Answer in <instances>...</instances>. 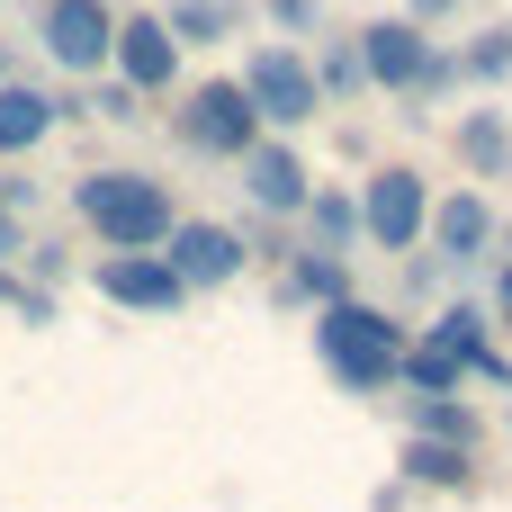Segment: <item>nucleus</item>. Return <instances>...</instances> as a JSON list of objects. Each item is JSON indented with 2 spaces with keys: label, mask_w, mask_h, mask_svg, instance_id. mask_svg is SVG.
<instances>
[{
  "label": "nucleus",
  "mask_w": 512,
  "mask_h": 512,
  "mask_svg": "<svg viewBox=\"0 0 512 512\" xmlns=\"http://www.w3.org/2000/svg\"><path fill=\"white\" fill-rule=\"evenodd\" d=\"M405 342H414L405 315H387V306H369V297H342V306L315 315V360H324V378L351 387V396H387Z\"/></svg>",
  "instance_id": "obj_1"
},
{
  "label": "nucleus",
  "mask_w": 512,
  "mask_h": 512,
  "mask_svg": "<svg viewBox=\"0 0 512 512\" xmlns=\"http://www.w3.org/2000/svg\"><path fill=\"white\" fill-rule=\"evenodd\" d=\"M72 207L108 252H162V234L180 225V207H171V189L153 171H81Z\"/></svg>",
  "instance_id": "obj_2"
},
{
  "label": "nucleus",
  "mask_w": 512,
  "mask_h": 512,
  "mask_svg": "<svg viewBox=\"0 0 512 512\" xmlns=\"http://www.w3.org/2000/svg\"><path fill=\"white\" fill-rule=\"evenodd\" d=\"M234 90L252 99V117H261V126H279V144H288L297 126H315V117H324V90H315V72H306V54H297V45H252Z\"/></svg>",
  "instance_id": "obj_3"
},
{
  "label": "nucleus",
  "mask_w": 512,
  "mask_h": 512,
  "mask_svg": "<svg viewBox=\"0 0 512 512\" xmlns=\"http://www.w3.org/2000/svg\"><path fill=\"white\" fill-rule=\"evenodd\" d=\"M171 135H180L189 153H207V162H243V153L261 144V117H252V99H243L234 81H198V90H180Z\"/></svg>",
  "instance_id": "obj_4"
},
{
  "label": "nucleus",
  "mask_w": 512,
  "mask_h": 512,
  "mask_svg": "<svg viewBox=\"0 0 512 512\" xmlns=\"http://www.w3.org/2000/svg\"><path fill=\"white\" fill-rule=\"evenodd\" d=\"M351 207H360V243H378V252H414V243H423V225H432V189H423V171H414V162L369 171Z\"/></svg>",
  "instance_id": "obj_5"
},
{
  "label": "nucleus",
  "mask_w": 512,
  "mask_h": 512,
  "mask_svg": "<svg viewBox=\"0 0 512 512\" xmlns=\"http://www.w3.org/2000/svg\"><path fill=\"white\" fill-rule=\"evenodd\" d=\"M36 45H45V63L99 81L108 45H117V9H108V0H45V9H36Z\"/></svg>",
  "instance_id": "obj_6"
},
{
  "label": "nucleus",
  "mask_w": 512,
  "mask_h": 512,
  "mask_svg": "<svg viewBox=\"0 0 512 512\" xmlns=\"http://www.w3.org/2000/svg\"><path fill=\"white\" fill-rule=\"evenodd\" d=\"M243 261H252L243 225H207V216H180V225L162 234V270H171L180 288H225V279H243Z\"/></svg>",
  "instance_id": "obj_7"
},
{
  "label": "nucleus",
  "mask_w": 512,
  "mask_h": 512,
  "mask_svg": "<svg viewBox=\"0 0 512 512\" xmlns=\"http://www.w3.org/2000/svg\"><path fill=\"white\" fill-rule=\"evenodd\" d=\"M351 45H360L369 90H396V99H414V81H423V72H432V54H441L414 18H369V27H351Z\"/></svg>",
  "instance_id": "obj_8"
},
{
  "label": "nucleus",
  "mask_w": 512,
  "mask_h": 512,
  "mask_svg": "<svg viewBox=\"0 0 512 512\" xmlns=\"http://www.w3.org/2000/svg\"><path fill=\"white\" fill-rule=\"evenodd\" d=\"M90 288L108 306H126V315H180L189 306V288L162 270V252H99L90 261Z\"/></svg>",
  "instance_id": "obj_9"
},
{
  "label": "nucleus",
  "mask_w": 512,
  "mask_h": 512,
  "mask_svg": "<svg viewBox=\"0 0 512 512\" xmlns=\"http://www.w3.org/2000/svg\"><path fill=\"white\" fill-rule=\"evenodd\" d=\"M108 63H117V81L135 90V99H162L171 81H180V45H171V27L153 18V9H117V45H108Z\"/></svg>",
  "instance_id": "obj_10"
},
{
  "label": "nucleus",
  "mask_w": 512,
  "mask_h": 512,
  "mask_svg": "<svg viewBox=\"0 0 512 512\" xmlns=\"http://www.w3.org/2000/svg\"><path fill=\"white\" fill-rule=\"evenodd\" d=\"M243 198H252L261 216H306V198H315V171L297 162V144L261 135V144L243 153Z\"/></svg>",
  "instance_id": "obj_11"
},
{
  "label": "nucleus",
  "mask_w": 512,
  "mask_h": 512,
  "mask_svg": "<svg viewBox=\"0 0 512 512\" xmlns=\"http://www.w3.org/2000/svg\"><path fill=\"white\" fill-rule=\"evenodd\" d=\"M432 261H441V279L450 270H477L486 261V243H495V207H486V189H450L441 207H432Z\"/></svg>",
  "instance_id": "obj_12"
},
{
  "label": "nucleus",
  "mask_w": 512,
  "mask_h": 512,
  "mask_svg": "<svg viewBox=\"0 0 512 512\" xmlns=\"http://www.w3.org/2000/svg\"><path fill=\"white\" fill-rule=\"evenodd\" d=\"M450 144L468 180H512V108H459Z\"/></svg>",
  "instance_id": "obj_13"
},
{
  "label": "nucleus",
  "mask_w": 512,
  "mask_h": 512,
  "mask_svg": "<svg viewBox=\"0 0 512 512\" xmlns=\"http://www.w3.org/2000/svg\"><path fill=\"white\" fill-rule=\"evenodd\" d=\"M54 126H63L54 90H36V81H0V153H36Z\"/></svg>",
  "instance_id": "obj_14"
},
{
  "label": "nucleus",
  "mask_w": 512,
  "mask_h": 512,
  "mask_svg": "<svg viewBox=\"0 0 512 512\" xmlns=\"http://www.w3.org/2000/svg\"><path fill=\"white\" fill-rule=\"evenodd\" d=\"M351 297V261H333V252H288V270H279V306H342Z\"/></svg>",
  "instance_id": "obj_15"
},
{
  "label": "nucleus",
  "mask_w": 512,
  "mask_h": 512,
  "mask_svg": "<svg viewBox=\"0 0 512 512\" xmlns=\"http://www.w3.org/2000/svg\"><path fill=\"white\" fill-rule=\"evenodd\" d=\"M405 486H423V495H468L477 486V450H459V441H405Z\"/></svg>",
  "instance_id": "obj_16"
},
{
  "label": "nucleus",
  "mask_w": 512,
  "mask_h": 512,
  "mask_svg": "<svg viewBox=\"0 0 512 512\" xmlns=\"http://www.w3.org/2000/svg\"><path fill=\"white\" fill-rule=\"evenodd\" d=\"M486 333H495V315H486V306H468V297H450V306H441V315L423 324V342H441V351H450V360H468V369H477V360L495 351Z\"/></svg>",
  "instance_id": "obj_17"
},
{
  "label": "nucleus",
  "mask_w": 512,
  "mask_h": 512,
  "mask_svg": "<svg viewBox=\"0 0 512 512\" xmlns=\"http://www.w3.org/2000/svg\"><path fill=\"white\" fill-rule=\"evenodd\" d=\"M306 225H315V243H306V252H333V261H342V252H360V207H351V189H324V180H315Z\"/></svg>",
  "instance_id": "obj_18"
},
{
  "label": "nucleus",
  "mask_w": 512,
  "mask_h": 512,
  "mask_svg": "<svg viewBox=\"0 0 512 512\" xmlns=\"http://www.w3.org/2000/svg\"><path fill=\"white\" fill-rule=\"evenodd\" d=\"M153 18L171 27V45H225V36L243 27L234 0H171V9H153Z\"/></svg>",
  "instance_id": "obj_19"
},
{
  "label": "nucleus",
  "mask_w": 512,
  "mask_h": 512,
  "mask_svg": "<svg viewBox=\"0 0 512 512\" xmlns=\"http://www.w3.org/2000/svg\"><path fill=\"white\" fill-rule=\"evenodd\" d=\"M405 423H414V441H459V450H477L468 396H405Z\"/></svg>",
  "instance_id": "obj_20"
},
{
  "label": "nucleus",
  "mask_w": 512,
  "mask_h": 512,
  "mask_svg": "<svg viewBox=\"0 0 512 512\" xmlns=\"http://www.w3.org/2000/svg\"><path fill=\"white\" fill-rule=\"evenodd\" d=\"M459 81H477V90H495V81H512V18H495V27H477L459 54Z\"/></svg>",
  "instance_id": "obj_21"
},
{
  "label": "nucleus",
  "mask_w": 512,
  "mask_h": 512,
  "mask_svg": "<svg viewBox=\"0 0 512 512\" xmlns=\"http://www.w3.org/2000/svg\"><path fill=\"white\" fill-rule=\"evenodd\" d=\"M306 72H315L324 108H333V99H360V90H369V72H360V45H351V36H315V63H306Z\"/></svg>",
  "instance_id": "obj_22"
},
{
  "label": "nucleus",
  "mask_w": 512,
  "mask_h": 512,
  "mask_svg": "<svg viewBox=\"0 0 512 512\" xmlns=\"http://www.w3.org/2000/svg\"><path fill=\"white\" fill-rule=\"evenodd\" d=\"M315 18H324V0H270V27H279V36H306Z\"/></svg>",
  "instance_id": "obj_23"
},
{
  "label": "nucleus",
  "mask_w": 512,
  "mask_h": 512,
  "mask_svg": "<svg viewBox=\"0 0 512 512\" xmlns=\"http://www.w3.org/2000/svg\"><path fill=\"white\" fill-rule=\"evenodd\" d=\"M9 315H18V324H54V297H45V288H27V297H18Z\"/></svg>",
  "instance_id": "obj_24"
},
{
  "label": "nucleus",
  "mask_w": 512,
  "mask_h": 512,
  "mask_svg": "<svg viewBox=\"0 0 512 512\" xmlns=\"http://www.w3.org/2000/svg\"><path fill=\"white\" fill-rule=\"evenodd\" d=\"M450 9H459V0H405V18H414V27H423V36H432V27H441V18H450Z\"/></svg>",
  "instance_id": "obj_25"
},
{
  "label": "nucleus",
  "mask_w": 512,
  "mask_h": 512,
  "mask_svg": "<svg viewBox=\"0 0 512 512\" xmlns=\"http://www.w3.org/2000/svg\"><path fill=\"white\" fill-rule=\"evenodd\" d=\"M18 252H27V225H18V216H9V207H0V270H9V261H18Z\"/></svg>",
  "instance_id": "obj_26"
},
{
  "label": "nucleus",
  "mask_w": 512,
  "mask_h": 512,
  "mask_svg": "<svg viewBox=\"0 0 512 512\" xmlns=\"http://www.w3.org/2000/svg\"><path fill=\"white\" fill-rule=\"evenodd\" d=\"M486 315H495V324H512V261L495 270V297H486Z\"/></svg>",
  "instance_id": "obj_27"
},
{
  "label": "nucleus",
  "mask_w": 512,
  "mask_h": 512,
  "mask_svg": "<svg viewBox=\"0 0 512 512\" xmlns=\"http://www.w3.org/2000/svg\"><path fill=\"white\" fill-rule=\"evenodd\" d=\"M468 378H486V387H512V360H504V351H486V360H477Z\"/></svg>",
  "instance_id": "obj_28"
},
{
  "label": "nucleus",
  "mask_w": 512,
  "mask_h": 512,
  "mask_svg": "<svg viewBox=\"0 0 512 512\" xmlns=\"http://www.w3.org/2000/svg\"><path fill=\"white\" fill-rule=\"evenodd\" d=\"M0 81H18V63H9V45H0Z\"/></svg>",
  "instance_id": "obj_29"
},
{
  "label": "nucleus",
  "mask_w": 512,
  "mask_h": 512,
  "mask_svg": "<svg viewBox=\"0 0 512 512\" xmlns=\"http://www.w3.org/2000/svg\"><path fill=\"white\" fill-rule=\"evenodd\" d=\"M234 9H243V0H234Z\"/></svg>",
  "instance_id": "obj_30"
}]
</instances>
